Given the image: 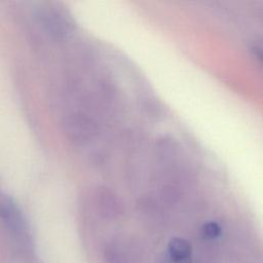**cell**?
I'll return each mask as SVG.
<instances>
[{"label":"cell","mask_w":263,"mask_h":263,"mask_svg":"<svg viewBox=\"0 0 263 263\" xmlns=\"http://www.w3.org/2000/svg\"><path fill=\"white\" fill-rule=\"evenodd\" d=\"M44 27L53 35L63 37L71 31V25L67 15L52 6H43L38 12Z\"/></svg>","instance_id":"1"},{"label":"cell","mask_w":263,"mask_h":263,"mask_svg":"<svg viewBox=\"0 0 263 263\" xmlns=\"http://www.w3.org/2000/svg\"><path fill=\"white\" fill-rule=\"evenodd\" d=\"M0 218L10 227L11 230L22 232L26 228L24 217L13 199L0 192Z\"/></svg>","instance_id":"2"},{"label":"cell","mask_w":263,"mask_h":263,"mask_svg":"<svg viewBox=\"0 0 263 263\" xmlns=\"http://www.w3.org/2000/svg\"><path fill=\"white\" fill-rule=\"evenodd\" d=\"M67 130L69 135L77 141H82L90 138L95 133V126L92 122L88 121L85 117L74 116L69 118L66 122Z\"/></svg>","instance_id":"3"},{"label":"cell","mask_w":263,"mask_h":263,"mask_svg":"<svg viewBox=\"0 0 263 263\" xmlns=\"http://www.w3.org/2000/svg\"><path fill=\"white\" fill-rule=\"evenodd\" d=\"M168 253L175 263H190L191 247L189 242L180 237H174L168 242Z\"/></svg>","instance_id":"4"},{"label":"cell","mask_w":263,"mask_h":263,"mask_svg":"<svg viewBox=\"0 0 263 263\" xmlns=\"http://www.w3.org/2000/svg\"><path fill=\"white\" fill-rule=\"evenodd\" d=\"M221 232L220 226L215 222H209L203 225L202 227V234L206 238H214L217 237Z\"/></svg>","instance_id":"5"},{"label":"cell","mask_w":263,"mask_h":263,"mask_svg":"<svg viewBox=\"0 0 263 263\" xmlns=\"http://www.w3.org/2000/svg\"><path fill=\"white\" fill-rule=\"evenodd\" d=\"M256 54L263 62V48H256Z\"/></svg>","instance_id":"6"}]
</instances>
